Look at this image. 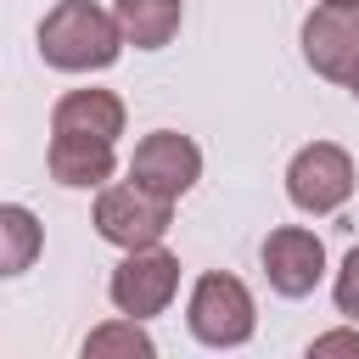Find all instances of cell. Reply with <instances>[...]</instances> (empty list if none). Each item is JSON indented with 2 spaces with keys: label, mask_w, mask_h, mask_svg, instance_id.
Here are the masks:
<instances>
[{
  "label": "cell",
  "mask_w": 359,
  "mask_h": 359,
  "mask_svg": "<svg viewBox=\"0 0 359 359\" xmlns=\"http://www.w3.org/2000/svg\"><path fill=\"white\" fill-rule=\"evenodd\" d=\"M353 95H359V79H353Z\"/></svg>",
  "instance_id": "17"
},
{
  "label": "cell",
  "mask_w": 359,
  "mask_h": 359,
  "mask_svg": "<svg viewBox=\"0 0 359 359\" xmlns=\"http://www.w3.org/2000/svg\"><path fill=\"white\" fill-rule=\"evenodd\" d=\"M303 56L320 79L348 84L359 79V6H320L303 22Z\"/></svg>",
  "instance_id": "6"
},
{
  "label": "cell",
  "mask_w": 359,
  "mask_h": 359,
  "mask_svg": "<svg viewBox=\"0 0 359 359\" xmlns=\"http://www.w3.org/2000/svg\"><path fill=\"white\" fill-rule=\"evenodd\" d=\"M34 252H39V224H34V213L17 208V202H6V208H0V275H22V269L34 264Z\"/></svg>",
  "instance_id": "12"
},
{
  "label": "cell",
  "mask_w": 359,
  "mask_h": 359,
  "mask_svg": "<svg viewBox=\"0 0 359 359\" xmlns=\"http://www.w3.org/2000/svg\"><path fill=\"white\" fill-rule=\"evenodd\" d=\"M185 325H191V337L208 342V348H241V342L252 337V325H258L252 292H247L236 275H219V269H213V275L196 280L191 309H185Z\"/></svg>",
  "instance_id": "2"
},
{
  "label": "cell",
  "mask_w": 359,
  "mask_h": 359,
  "mask_svg": "<svg viewBox=\"0 0 359 359\" xmlns=\"http://www.w3.org/2000/svg\"><path fill=\"white\" fill-rule=\"evenodd\" d=\"M320 6H359V0H320Z\"/></svg>",
  "instance_id": "16"
},
{
  "label": "cell",
  "mask_w": 359,
  "mask_h": 359,
  "mask_svg": "<svg viewBox=\"0 0 359 359\" xmlns=\"http://www.w3.org/2000/svg\"><path fill=\"white\" fill-rule=\"evenodd\" d=\"M112 353H123V359H151V337L140 331V320H107V325H95L90 337H84V359H112Z\"/></svg>",
  "instance_id": "13"
},
{
  "label": "cell",
  "mask_w": 359,
  "mask_h": 359,
  "mask_svg": "<svg viewBox=\"0 0 359 359\" xmlns=\"http://www.w3.org/2000/svg\"><path fill=\"white\" fill-rule=\"evenodd\" d=\"M264 275H269V286H275L280 297H309V292L320 286V275H325V247H320V236L303 230V224L269 230V241H264Z\"/></svg>",
  "instance_id": "8"
},
{
  "label": "cell",
  "mask_w": 359,
  "mask_h": 359,
  "mask_svg": "<svg viewBox=\"0 0 359 359\" xmlns=\"http://www.w3.org/2000/svg\"><path fill=\"white\" fill-rule=\"evenodd\" d=\"M174 286H180V258L163 252L157 241H151V247H129V258H123V264L112 269V280H107L118 314H129V320L163 314L168 297H174Z\"/></svg>",
  "instance_id": "3"
},
{
  "label": "cell",
  "mask_w": 359,
  "mask_h": 359,
  "mask_svg": "<svg viewBox=\"0 0 359 359\" xmlns=\"http://www.w3.org/2000/svg\"><path fill=\"white\" fill-rule=\"evenodd\" d=\"M123 50V22L118 11L107 17L101 6L90 0H62L56 11H45L39 22V56L62 73H95V67H112Z\"/></svg>",
  "instance_id": "1"
},
{
  "label": "cell",
  "mask_w": 359,
  "mask_h": 359,
  "mask_svg": "<svg viewBox=\"0 0 359 359\" xmlns=\"http://www.w3.org/2000/svg\"><path fill=\"white\" fill-rule=\"evenodd\" d=\"M107 174H112V140H101V135H56L50 140L56 185H101Z\"/></svg>",
  "instance_id": "10"
},
{
  "label": "cell",
  "mask_w": 359,
  "mask_h": 359,
  "mask_svg": "<svg viewBox=\"0 0 359 359\" xmlns=\"http://www.w3.org/2000/svg\"><path fill=\"white\" fill-rule=\"evenodd\" d=\"M168 219H174V202L146 185H107L95 196V230L112 247H151L163 241Z\"/></svg>",
  "instance_id": "4"
},
{
  "label": "cell",
  "mask_w": 359,
  "mask_h": 359,
  "mask_svg": "<svg viewBox=\"0 0 359 359\" xmlns=\"http://www.w3.org/2000/svg\"><path fill=\"white\" fill-rule=\"evenodd\" d=\"M286 191H292V202L303 213H337L353 196V163H348V151L331 146V140L303 146L292 157V168H286Z\"/></svg>",
  "instance_id": "5"
},
{
  "label": "cell",
  "mask_w": 359,
  "mask_h": 359,
  "mask_svg": "<svg viewBox=\"0 0 359 359\" xmlns=\"http://www.w3.org/2000/svg\"><path fill=\"white\" fill-rule=\"evenodd\" d=\"M196 174H202V151H196V140H185L174 129L146 135L135 146V157H129V180L146 185V191H157V196H168V202H180L196 185Z\"/></svg>",
  "instance_id": "7"
},
{
  "label": "cell",
  "mask_w": 359,
  "mask_h": 359,
  "mask_svg": "<svg viewBox=\"0 0 359 359\" xmlns=\"http://www.w3.org/2000/svg\"><path fill=\"white\" fill-rule=\"evenodd\" d=\"M314 359L320 353H353L359 359V331H331V337H314V348H309Z\"/></svg>",
  "instance_id": "15"
},
{
  "label": "cell",
  "mask_w": 359,
  "mask_h": 359,
  "mask_svg": "<svg viewBox=\"0 0 359 359\" xmlns=\"http://www.w3.org/2000/svg\"><path fill=\"white\" fill-rule=\"evenodd\" d=\"M337 314H348V320H359V247L342 258V269H337Z\"/></svg>",
  "instance_id": "14"
},
{
  "label": "cell",
  "mask_w": 359,
  "mask_h": 359,
  "mask_svg": "<svg viewBox=\"0 0 359 359\" xmlns=\"http://www.w3.org/2000/svg\"><path fill=\"white\" fill-rule=\"evenodd\" d=\"M50 129L56 135H101V140H118L123 135V101L112 90H67L50 107Z\"/></svg>",
  "instance_id": "9"
},
{
  "label": "cell",
  "mask_w": 359,
  "mask_h": 359,
  "mask_svg": "<svg viewBox=\"0 0 359 359\" xmlns=\"http://www.w3.org/2000/svg\"><path fill=\"white\" fill-rule=\"evenodd\" d=\"M118 22H123V39L129 45L157 50L180 28V0H118Z\"/></svg>",
  "instance_id": "11"
}]
</instances>
